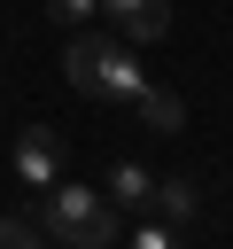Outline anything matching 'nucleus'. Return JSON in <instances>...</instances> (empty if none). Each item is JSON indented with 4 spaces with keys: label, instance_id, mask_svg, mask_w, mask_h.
I'll use <instances>...</instances> for the list:
<instances>
[{
    "label": "nucleus",
    "instance_id": "obj_1",
    "mask_svg": "<svg viewBox=\"0 0 233 249\" xmlns=\"http://www.w3.org/2000/svg\"><path fill=\"white\" fill-rule=\"evenodd\" d=\"M39 226L62 241V249H109L116 241V202L101 187H78V179H54L39 195Z\"/></svg>",
    "mask_w": 233,
    "mask_h": 249
},
{
    "label": "nucleus",
    "instance_id": "obj_2",
    "mask_svg": "<svg viewBox=\"0 0 233 249\" xmlns=\"http://www.w3.org/2000/svg\"><path fill=\"white\" fill-rule=\"evenodd\" d=\"M16 179H23L31 195H47V187L62 179V132H47V124H23V132H16Z\"/></svg>",
    "mask_w": 233,
    "mask_h": 249
},
{
    "label": "nucleus",
    "instance_id": "obj_3",
    "mask_svg": "<svg viewBox=\"0 0 233 249\" xmlns=\"http://www.w3.org/2000/svg\"><path fill=\"white\" fill-rule=\"evenodd\" d=\"M109 54H116V39H101V31H78V39L62 47V78H70L78 93H93V101H101V70H109Z\"/></svg>",
    "mask_w": 233,
    "mask_h": 249
},
{
    "label": "nucleus",
    "instance_id": "obj_4",
    "mask_svg": "<svg viewBox=\"0 0 233 249\" xmlns=\"http://www.w3.org/2000/svg\"><path fill=\"white\" fill-rule=\"evenodd\" d=\"M101 8L116 16L124 39H163L171 31V0H101Z\"/></svg>",
    "mask_w": 233,
    "mask_h": 249
},
{
    "label": "nucleus",
    "instance_id": "obj_5",
    "mask_svg": "<svg viewBox=\"0 0 233 249\" xmlns=\"http://www.w3.org/2000/svg\"><path fill=\"white\" fill-rule=\"evenodd\" d=\"M116 210H148L155 202V171H140V163H109V187H101Z\"/></svg>",
    "mask_w": 233,
    "mask_h": 249
},
{
    "label": "nucleus",
    "instance_id": "obj_6",
    "mask_svg": "<svg viewBox=\"0 0 233 249\" xmlns=\"http://www.w3.org/2000/svg\"><path fill=\"white\" fill-rule=\"evenodd\" d=\"M163 226H194V210H202V187L194 179H155V202H148Z\"/></svg>",
    "mask_w": 233,
    "mask_h": 249
},
{
    "label": "nucleus",
    "instance_id": "obj_7",
    "mask_svg": "<svg viewBox=\"0 0 233 249\" xmlns=\"http://www.w3.org/2000/svg\"><path fill=\"white\" fill-rule=\"evenodd\" d=\"M132 109H140V124H148V132H179V124H186V101H179L171 86H148Z\"/></svg>",
    "mask_w": 233,
    "mask_h": 249
},
{
    "label": "nucleus",
    "instance_id": "obj_8",
    "mask_svg": "<svg viewBox=\"0 0 233 249\" xmlns=\"http://www.w3.org/2000/svg\"><path fill=\"white\" fill-rule=\"evenodd\" d=\"M124 249H179V226H163V218H148L140 210V226H132V241Z\"/></svg>",
    "mask_w": 233,
    "mask_h": 249
},
{
    "label": "nucleus",
    "instance_id": "obj_9",
    "mask_svg": "<svg viewBox=\"0 0 233 249\" xmlns=\"http://www.w3.org/2000/svg\"><path fill=\"white\" fill-rule=\"evenodd\" d=\"M0 249H47V226L39 218H0Z\"/></svg>",
    "mask_w": 233,
    "mask_h": 249
},
{
    "label": "nucleus",
    "instance_id": "obj_10",
    "mask_svg": "<svg viewBox=\"0 0 233 249\" xmlns=\"http://www.w3.org/2000/svg\"><path fill=\"white\" fill-rule=\"evenodd\" d=\"M93 8H101V0H47V16H54V23H85Z\"/></svg>",
    "mask_w": 233,
    "mask_h": 249
}]
</instances>
